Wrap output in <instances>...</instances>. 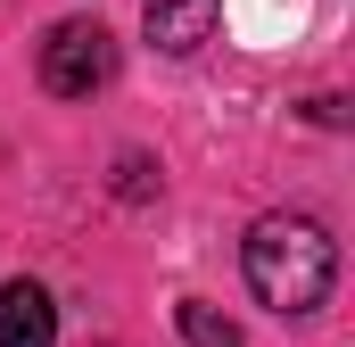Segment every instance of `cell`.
I'll return each instance as SVG.
<instances>
[{"mask_svg": "<svg viewBox=\"0 0 355 347\" xmlns=\"http://www.w3.org/2000/svg\"><path fill=\"white\" fill-rule=\"evenodd\" d=\"M240 264H248V289L272 314H314L339 281V240L314 215H265V223H248Z\"/></svg>", "mask_w": 355, "mask_h": 347, "instance_id": "1", "label": "cell"}, {"mask_svg": "<svg viewBox=\"0 0 355 347\" xmlns=\"http://www.w3.org/2000/svg\"><path fill=\"white\" fill-rule=\"evenodd\" d=\"M107 67H116V42H107L91 17H67V25L42 33V91H58V99H91V91L107 83Z\"/></svg>", "mask_w": 355, "mask_h": 347, "instance_id": "2", "label": "cell"}, {"mask_svg": "<svg viewBox=\"0 0 355 347\" xmlns=\"http://www.w3.org/2000/svg\"><path fill=\"white\" fill-rule=\"evenodd\" d=\"M0 347H58V306H50V289L25 281V273L0 289Z\"/></svg>", "mask_w": 355, "mask_h": 347, "instance_id": "3", "label": "cell"}, {"mask_svg": "<svg viewBox=\"0 0 355 347\" xmlns=\"http://www.w3.org/2000/svg\"><path fill=\"white\" fill-rule=\"evenodd\" d=\"M215 17H223V0H149V42L166 58H190L215 33Z\"/></svg>", "mask_w": 355, "mask_h": 347, "instance_id": "4", "label": "cell"}, {"mask_svg": "<svg viewBox=\"0 0 355 347\" xmlns=\"http://www.w3.org/2000/svg\"><path fill=\"white\" fill-rule=\"evenodd\" d=\"M174 323H182V339H190V347H240V323H232V314H215V306H198V298L174 306Z\"/></svg>", "mask_w": 355, "mask_h": 347, "instance_id": "5", "label": "cell"}, {"mask_svg": "<svg viewBox=\"0 0 355 347\" xmlns=\"http://www.w3.org/2000/svg\"><path fill=\"white\" fill-rule=\"evenodd\" d=\"M116 190L141 198V190H149V158H124V166H116Z\"/></svg>", "mask_w": 355, "mask_h": 347, "instance_id": "6", "label": "cell"}]
</instances>
